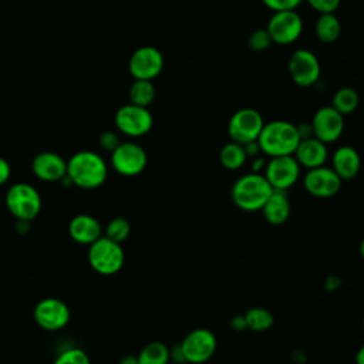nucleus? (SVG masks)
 Here are the masks:
<instances>
[{
    "instance_id": "10",
    "label": "nucleus",
    "mask_w": 364,
    "mask_h": 364,
    "mask_svg": "<svg viewBox=\"0 0 364 364\" xmlns=\"http://www.w3.org/2000/svg\"><path fill=\"white\" fill-rule=\"evenodd\" d=\"M300 165L293 155L272 156L263 169V175L274 191H287L300 178Z\"/></svg>"
},
{
    "instance_id": "6",
    "label": "nucleus",
    "mask_w": 364,
    "mask_h": 364,
    "mask_svg": "<svg viewBox=\"0 0 364 364\" xmlns=\"http://www.w3.org/2000/svg\"><path fill=\"white\" fill-rule=\"evenodd\" d=\"M179 347L186 364H203L215 354L218 340L213 331L200 327L189 331L179 343Z\"/></svg>"
},
{
    "instance_id": "15",
    "label": "nucleus",
    "mask_w": 364,
    "mask_h": 364,
    "mask_svg": "<svg viewBox=\"0 0 364 364\" xmlns=\"http://www.w3.org/2000/svg\"><path fill=\"white\" fill-rule=\"evenodd\" d=\"M313 136L324 144L336 142L344 131V115H341L331 105L318 108L310 122Z\"/></svg>"
},
{
    "instance_id": "41",
    "label": "nucleus",
    "mask_w": 364,
    "mask_h": 364,
    "mask_svg": "<svg viewBox=\"0 0 364 364\" xmlns=\"http://www.w3.org/2000/svg\"><path fill=\"white\" fill-rule=\"evenodd\" d=\"M363 327H364V318H363Z\"/></svg>"
},
{
    "instance_id": "23",
    "label": "nucleus",
    "mask_w": 364,
    "mask_h": 364,
    "mask_svg": "<svg viewBox=\"0 0 364 364\" xmlns=\"http://www.w3.org/2000/svg\"><path fill=\"white\" fill-rule=\"evenodd\" d=\"M246 159H247V155H246L245 146L233 141L225 144L219 152V161L222 166L229 171H236L242 168Z\"/></svg>"
},
{
    "instance_id": "32",
    "label": "nucleus",
    "mask_w": 364,
    "mask_h": 364,
    "mask_svg": "<svg viewBox=\"0 0 364 364\" xmlns=\"http://www.w3.org/2000/svg\"><path fill=\"white\" fill-rule=\"evenodd\" d=\"M303 0H262V3L273 10V11H282V10H296Z\"/></svg>"
},
{
    "instance_id": "22",
    "label": "nucleus",
    "mask_w": 364,
    "mask_h": 364,
    "mask_svg": "<svg viewBox=\"0 0 364 364\" xmlns=\"http://www.w3.org/2000/svg\"><path fill=\"white\" fill-rule=\"evenodd\" d=\"M316 36L321 43L331 44L341 34V24L338 17L334 13L320 14L316 21Z\"/></svg>"
},
{
    "instance_id": "24",
    "label": "nucleus",
    "mask_w": 364,
    "mask_h": 364,
    "mask_svg": "<svg viewBox=\"0 0 364 364\" xmlns=\"http://www.w3.org/2000/svg\"><path fill=\"white\" fill-rule=\"evenodd\" d=\"M155 85L151 80H134L129 87V102L139 107H149L155 100Z\"/></svg>"
},
{
    "instance_id": "8",
    "label": "nucleus",
    "mask_w": 364,
    "mask_h": 364,
    "mask_svg": "<svg viewBox=\"0 0 364 364\" xmlns=\"http://www.w3.org/2000/svg\"><path fill=\"white\" fill-rule=\"evenodd\" d=\"M114 122L121 134L138 138L144 136L151 131L154 125V118L146 107H139L129 102L117 109Z\"/></svg>"
},
{
    "instance_id": "17",
    "label": "nucleus",
    "mask_w": 364,
    "mask_h": 364,
    "mask_svg": "<svg viewBox=\"0 0 364 364\" xmlns=\"http://www.w3.org/2000/svg\"><path fill=\"white\" fill-rule=\"evenodd\" d=\"M34 176L44 182H61L67 176V161L50 151L37 154L31 161Z\"/></svg>"
},
{
    "instance_id": "5",
    "label": "nucleus",
    "mask_w": 364,
    "mask_h": 364,
    "mask_svg": "<svg viewBox=\"0 0 364 364\" xmlns=\"http://www.w3.org/2000/svg\"><path fill=\"white\" fill-rule=\"evenodd\" d=\"M125 262V253L121 243L107 236L98 237L88 246V263L97 273L111 276L121 270Z\"/></svg>"
},
{
    "instance_id": "20",
    "label": "nucleus",
    "mask_w": 364,
    "mask_h": 364,
    "mask_svg": "<svg viewBox=\"0 0 364 364\" xmlns=\"http://www.w3.org/2000/svg\"><path fill=\"white\" fill-rule=\"evenodd\" d=\"M331 168L341 178V181L354 179L361 168L360 154L353 146L341 145L333 154Z\"/></svg>"
},
{
    "instance_id": "19",
    "label": "nucleus",
    "mask_w": 364,
    "mask_h": 364,
    "mask_svg": "<svg viewBox=\"0 0 364 364\" xmlns=\"http://www.w3.org/2000/svg\"><path fill=\"white\" fill-rule=\"evenodd\" d=\"M68 235L74 242L90 246L102 236V226L94 216L80 213L68 222Z\"/></svg>"
},
{
    "instance_id": "27",
    "label": "nucleus",
    "mask_w": 364,
    "mask_h": 364,
    "mask_svg": "<svg viewBox=\"0 0 364 364\" xmlns=\"http://www.w3.org/2000/svg\"><path fill=\"white\" fill-rule=\"evenodd\" d=\"M243 317L246 321V327L252 331H266L274 323L272 311L264 307H252L243 314Z\"/></svg>"
},
{
    "instance_id": "30",
    "label": "nucleus",
    "mask_w": 364,
    "mask_h": 364,
    "mask_svg": "<svg viewBox=\"0 0 364 364\" xmlns=\"http://www.w3.org/2000/svg\"><path fill=\"white\" fill-rule=\"evenodd\" d=\"M247 44H249L250 50H253V51H264L270 47L272 38L266 28H257L250 33V36L247 38Z\"/></svg>"
},
{
    "instance_id": "29",
    "label": "nucleus",
    "mask_w": 364,
    "mask_h": 364,
    "mask_svg": "<svg viewBox=\"0 0 364 364\" xmlns=\"http://www.w3.org/2000/svg\"><path fill=\"white\" fill-rule=\"evenodd\" d=\"M53 364H91V360L82 348L71 347L61 351Z\"/></svg>"
},
{
    "instance_id": "11",
    "label": "nucleus",
    "mask_w": 364,
    "mask_h": 364,
    "mask_svg": "<svg viewBox=\"0 0 364 364\" xmlns=\"http://www.w3.org/2000/svg\"><path fill=\"white\" fill-rule=\"evenodd\" d=\"M34 321L46 331H58L64 328L70 318L71 311L65 301L57 297H46L37 301L33 310Z\"/></svg>"
},
{
    "instance_id": "3",
    "label": "nucleus",
    "mask_w": 364,
    "mask_h": 364,
    "mask_svg": "<svg viewBox=\"0 0 364 364\" xmlns=\"http://www.w3.org/2000/svg\"><path fill=\"white\" fill-rule=\"evenodd\" d=\"M274 189L263 173L250 172L237 178L230 189L233 203L245 212L260 210Z\"/></svg>"
},
{
    "instance_id": "38",
    "label": "nucleus",
    "mask_w": 364,
    "mask_h": 364,
    "mask_svg": "<svg viewBox=\"0 0 364 364\" xmlns=\"http://www.w3.org/2000/svg\"><path fill=\"white\" fill-rule=\"evenodd\" d=\"M355 364H364V344L358 348L355 354Z\"/></svg>"
},
{
    "instance_id": "16",
    "label": "nucleus",
    "mask_w": 364,
    "mask_h": 364,
    "mask_svg": "<svg viewBox=\"0 0 364 364\" xmlns=\"http://www.w3.org/2000/svg\"><path fill=\"white\" fill-rule=\"evenodd\" d=\"M341 178L328 166H317L309 169L303 178L304 189L316 198H331L341 188Z\"/></svg>"
},
{
    "instance_id": "34",
    "label": "nucleus",
    "mask_w": 364,
    "mask_h": 364,
    "mask_svg": "<svg viewBox=\"0 0 364 364\" xmlns=\"http://www.w3.org/2000/svg\"><path fill=\"white\" fill-rule=\"evenodd\" d=\"M10 175H11L10 164L3 156H0V186H3L10 179Z\"/></svg>"
},
{
    "instance_id": "2",
    "label": "nucleus",
    "mask_w": 364,
    "mask_h": 364,
    "mask_svg": "<svg viewBox=\"0 0 364 364\" xmlns=\"http://www.w3.org/2000/svg\"><path fill=\"white\" fill-rule=\"evenodd\" d=\"M299 142L300 135L297 125L284 119H274L264 124L257 138L260 152L269 158L293 155Z\"/></svg>"
},
{
    "instance_id": "25",
    "label": "nucleus",
    "mask_w": 364,
    "mask_h": 364,
    "mask_svg": "<svg viewBox=\"0 0 364 364\" xmlns=\"http://www.w3.org/2000/svg\"><path fill=\"white\" fill-rule=\"evenodd\" d=\"M139 364H168L171 363L169 347L162 341H151L138 354Z\"/></svg>"
},
{
    "instance_id": "40",
    "label": "nucleus",
    "mask_w": 364,
    "mask_h": 364,
    "mask_svg": "<svg viewBox=\"0 0 364 364\" xmlns=\"http://www.w3.org/2000/svg\"><path fill=\"white\" fill-rule=\"evenodd\" d=\"M168 364H186V363H175V361H171V363H168Z\"/></svg>"
},
{
    "instance_id": "39",
    "label": "nucleus",
    "mask_w": 364,
    "mask_h": 364,
    "mask_svg": "<svg viewBox=\"0 0 364 364\" xmlns=\"http://www.w3.org/2000/svg\"><path fill=\"white\" fill-rule=\"evenodd\" d=\"M360 253H361V257L364 259V239H363L361 243H360Z\"/></svg>"
},
{
    "instance_id": "28",
    "label": "nucleus",
    "mask_w": 364,
    "mask_h": 364,
    "mask_svg": "<svg viewBox=\"0 0 364 364\" xmlns=\"http://www.w3.org/2000/svg\"><path fill=\"white\" fill-rule=\"evenodd\" d=\"M129 233H131V225L125 218H121V216L112 218L104 229V236H107L108 239L117 243L125 242Z\"/></svg>"
},
{
    "instance_id": "14",
    "label": "nucleus",
    "mask_w": 364,
    "mask_h": 364,
    "mask_svg": "<svg viewBox=\"0 0 364 364\" xmlns=\"http://www.w3.org/2000/svg\"><path fill=\"white\" fill-rule=\"evenodd\" d=\"M128 68L135 80L152 81L164 68V55L154 46H142L131 54Z\"/></svg>"
},
{
    "instance_id": "18",
    "label": "nucleus",
    "mask_w": 364,
    "mask_h": 364,
    "mask_svg": "<svg viewBox=\"0 0 364 364\" xmlns=\"http://www.w3.org/2000/svg\"><path fill=\"white\" fill-rule=\"evenodd\" d=\"M293 156L299 162L300 166L313 169L317 166H323L328 158L327 144L321 142L316 136H309L300 139Z\"/></svg>"
},
{
    "instance_id": "7",
    "label": "nucleus",
    "mask_w": 364,
    "mask_h": 364,
    "mask_svg": "<svg viewBox=\"0 0 364 364\" xmlns=\"http://www.w3.org/2000/svg\"><path fill=\"white\" fill-rule=\"evenodd\" d=\"M264 125L262 114L255 108H240L232 114L228 122V135L230 141L247 144L257 141Z\"/></svg>"
},
{
    "instance_id": "9",
    "label": "nucleus",
    "mask_w": 364,
    "mask_h": 364,
    "mask_svg": "<svg viewBox=\"0 0 364 364\" xmlns=\"http://www.w3.org/2000/svg\"><path fill=\"white\" fill-rule=\"evenodd\" d=\"M266 30L272 38V43L287 46L299 40L303 33V20L296 10L273 11Z\"/></svg>"
},
{
    "instance_id": "1",
    "label": "nucleus",
    "mask_w": 364,
    "mask_h": 364,
    "mask_svg": "<svg viewBox=\"0 0 364 364\" xmlns=\"http://www.w3.org/2000/svg\"><path fill=\"white\" fill-rule=\"evenodd\" d=\"M107 176V162L94 151H78L67 161V178L74 186L95 189L105 182Z\"/></svg>"
},
{
    "instance_id": "21",
    "label": "nucleus",
    "mask_w": 364,
    "mask_h": 364,
    "mask_svg": "<svg viewBox=\"0 0 364 364\" xmlns=\"http://www.w3.org/2000/svg\"><path fill=\"white\" fill-rule=\"evenodd\" d=\"M260 210L270 225H283L290 216V202L286 191H273Z\"/></svg>"
},
{
    "instance_id": "4",
    "label": "nucleus",
    "mask_w": 364,
    "mask_h": 364,
    "mask_svg": "<svg viewBox=\"0 0 364 364\" xmlns=\"http://www.w3.org/2000/svg\"><path fill=\"white\" fill-rule=\"evenodd\" d=\"M4 203L7 210L18 222L34 220L41 210V196L38 191L26 182L13 183L4 196Z\"/></svg>"
},
{
    "instance_id": "33",
    "label": "nucleus",
    "mask_w": 364,
    "mask_h": 364,
    "mask_svg": "<svg viewBox=\"0 0 364 364\" xmlns=\"http://www.w3.org/2000/svg\"><path fill=\"white\" fill-rule=\"evenodd\" d=\"M98 142H100V146L108 152H112L118 145H119V138L115 132L112 131H105L100 135L98 138Z\"/></svg>"
},
{
    "instance_id": "31",
    "label": "nucleus",
    "mask_w": 364,
    "mask_h": 364,
    "mask_svg": "<svg viewBox=\"0 0 364 364\" xmlns=\"http://www.w3.org/2000/svg\"><path fill=\"white\" fill-rule=\"evenodd\" d=\"M306 1L318 14L334 13L338 9L340 3H341V0H306Z\"/></svg>"
},
{
    "instance_id": "37",
    "label": "nucleus",
    "mask_w": 364,
    "mask_h": 364,
    "mask_svg": "<svg viewBox=\"0 0 364 364\" xmlns=\"http://www.w3.org/2000/svg\"><path fill=\"white\" fill-rule=\"evenodd\" d=\"M119 364H139L138 355H132V354L124 355V357L119 360Z\"/></svg>"
},
{
    "instance_id": "12",
    "label": "nucleus",
    "mask_w": 364,
    "mask_h": 364,
    "mask_svg": "<svg viewBox=\"0 0 364 364\" xmlns=\"http://www.w3.org/2000/svg\"><path fill=\"white\" fill-rule=\"evenodd\" d=\"M287 70L293 82L299 87L314 85L321 75V65L314 53L306 48H299L291 53Z\"/></svg>"
},
{
    "instance_id": "26",
    "label": "nucleus",
    "mask_w": 364,
    "mask_h": 364,
    "mask_svg": "<svg viewBox=\"0 0 364 364\" xmlns=\"http://www.w3.org/2000/svg\"><path fill=\"white\" fill-rule=\"evenodd\" d=\"M358 104H360L358 92L351 87L338 88L331 98V107L337 109L341 115L353 114L357 109Z\"/></svg>"
},
{
    "instance_id": "36",
    "label": "nucleus",
    "mask_w": 364,
    "mask_h": 364,
    "mask_svg": "<svg viewBox=\"0 0 364 364\" xmlns=\"http://www.w3.org/2000/svg\"><path fill=\"white\" fill-rule=\"evenodd\" d=\"M264 166H266L264 158H256L252 164V172H259L260 173V171L264 169Z\"/></svg>"
},
{
    "instance_id": "35",
    "label": "nucleus",
    "mask_w": 364,
    "mask_h": 364,
    "mask_svg": "<svg viewBox=\"0 0 364 364\" xmlns=\"http://www.w3.org/2000/svg\"><path fill=\"white\" fill-rule=\"evenodd\" d=\"M230 326H232V328H235V330H237V331H242V330H246V328H247L243 314L233 317V318L230 320Z\"/></svg>"
},
{
    "instance_id": "13",
    "label": "nucleus",
    "mask_w": 364,
    "mask_h": 364,
    "mask_svg": "<svg viewBox=\"0 0 364 364\" xmlns=\"http://www.w3.org/2000/svg\"><path fill=\"white\" fill-rule=\"evenodd\" d=\"M148 164L145 149L136 142H119L111 152V165L122 176L139 175Z\"/></svg>"
}]
</instances>
